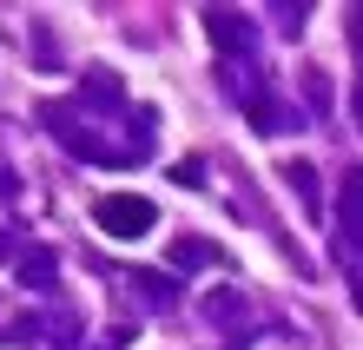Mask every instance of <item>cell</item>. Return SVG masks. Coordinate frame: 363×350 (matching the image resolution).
<instances>
[{
	"label": "cell",
	"instance_id": "obj_1",
	"mask_svg": "<svg viewBox=\"0 0 363 350\" xmlns=\"http://www.w3.org/2000/svg\"><path fill=\"white\" fill-rule=\"evenodd\" d=\"M152 199H139V192H106V199L93 205V225L106 231V238H145L152 231Z\"/></svg>",
	"mask_w": 363,
	"mask_h": 350
},
{
	"label": "cell",
	"instance_id": "obj_2",
	"mask_svg": "<svg viewBox=\"0 0 363 350\" xmlns=\"http://www.w3.org/2000/svg\"><path fill=\"white\" fill-rule=\"evenodd\" d=\"M344 218H350V225H357V238H363V172L344 185Z\"/></svg>",
	"mask_w": 363,
	"mask_h": 350
}]
</instances>
